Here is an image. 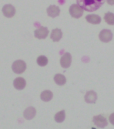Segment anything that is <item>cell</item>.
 Listing matches in <instances>:
<instances>
[{"mask_svg":"<svg viewBox=\"0 0 114 129\" xmlns=\"http://www.w3.org/2000/svg\"><path fill=\"white\" fill-rule=\"evenodd\" d=\"M77 4L83 10L92 12L101 7L105 0H76Z\"/></svg>","mask_w":114,"mask_h":129,"instance_id":"cell-1","label":"cell"},{"mask_svg":"<svg viewBox=\"0 0 114 129\" xmlns=\"http://www.w3.org/2000/svg\"><path fill=\"white\" fill-rule=\"evenodd\" d=\"M12 70L15 73L18 74H22L26 70V64L23 60H16L12 65Z\"/></svg>","mask_w":114,"mask_h":129,"instance_id":"cell-2","label":"cell"},{"mask_svg":"<svg viewBox=\"0 0 114 129\" xmlns=\"http://www.w3.org/2000/svg\"><path fill=\"white\" fill-rule=\"evenodd\" d=\"M70 14L72 17L78 19L83 15V10L78 4H73L70 6Z\"/></svg>","mask_w":114,"mask_h":129,"instance_id":"cell-3","label":"cell"},{"mask_svg":"<svg viewBox=\"0 0 114 129\" xmlns=\"http://www.w3.org/2000/svg\"><path fill=\"white\" fill-rule=\"evenodd\" d=\"M99 38L101 42L105 43H107L110 42L113 38L112 32L109 29H103L102 31L99 33Z\"/></svg>","mask_w":114,"mask_h":129,"instance_id":"cell-4","label":"cell"},{"mask_svg":"<svg viewBox=\"0 0 114 129\" xmlns=\"http://www.w3.org/2000/svg\"><path fill=\"white\" fill-rule=\"evenodd\" d=\"M93 122L97 127L101 128H103L107 125V121L106 118L103 117L102 115L95 116L93 118Z\"/></svg>","mask_w":114,"mask_h":129,"instance_id":"cell-5","label":"cell"},{"mask_svg":"<svg viewBox=\"0 0 114 129\" xmlns=\"http://www.w3.org/2000/svg\"><path fill=\"white\" fill-rule=\"evenodd\" d=\"M60 64L64 68H68L72 64V56L70 53L66 52V54L63 55L61 60H60Z\"/></svg>","mask_w":114,"mask_h":129,"instance_id":"cell-6","label":"cell"},{"mask_svg":"<svg viewBox=\"0 0 114 129\" xmlns=\"http://www.w3.org/2000/svg\"><path fill=\"white\" fill-rule=\"evenodd\" d=\"M2 12L6 17H12L16 14V9L11 4H7L3 7Z\"/></svg>","mask_w":114,"mask_h":129,"instance_id":"cell-7","label":"cell"},{"mask_svg":"<svg viewBox=\"0 0 114 129\" xmlns=\"http://www.w3.org/2000/svg\"><path fill=\"white\" fill-rule=\"evenodd\" d=\"M48 29L46 27H43V26L35 30V32H34L35 38L37 39H39V40L46 38L47 36H48Z\"/></svg>","mask_w":114,"mask_h":129,"instance_id":"cell-8","label":"cell"},{"mask_svg":"<svg viewBox=\"0 0 114 129\" xmlns=\"http://www.w3.org/2000/svg\"><path fill=\"white\" fill-rule=\"evenodd\" d=\"M97 99V95L96 92L93 90L89 91L86 93L85 96V102L89 104H93L96 102Z\"/></svg>","mask_w":114,"mask_h":129,"instance_id":"cell-9","label":"cell"},{"mask_svg":"<svg viewBox=\"0 0 114 129\" xmlns=\"http://www.w3.org/2000/svg\"><path fill=\"white\" fill-rule=\"evenodd\" d=\"M35 114H36V110L34 107H32V106L26 108L23 112L24 118L27 120L33 119V118L35 117Z\"/></svg>","mask_w":114,"mask_h":129,"instance_id":"cell-10","label":"cell"},{"mask_svg":"<svg viewBox=\"0 0 114 129\" xmlns=\"http://www.w3.org/2000/svg\"><path fill=\"white\" fill-rule=\"evenodd\" d=\"M47 13L49 17H55L60 14V9L56 6H50L47 9Z\"/></svg>","mask_w":114,"mask_h":129,"instance_id":"cell-11","label":"cell"},{"mask_svg":"<svg viewBox=\"0 0 114 129\" xmlns=\"http://www.w3.org/2000/svg\"><path fill=\"white\" fill-rule=\"evenodd\" d=\"M14 86L17 90H23L26 86V82L23 78H17L14 80Z\"/></svg>","mask_w":114,"mask_h":129,"instance_id":"cell-12","label":"cell"},{"mask_svg":"<svg viewBox=\"0 0 114 129\" xmlns=\"http://www.w3.org/2000/svg\"><path fill=\"white\" fill-rule=\"evenodd\" d=\"M85 19L88 23H92V24H99L101 21V18L98 15H95V14L87 15L85 17Z\"/></svg>","mask_w":114,"mask_h":129,"instance_id":"cell-13","label":"cell"},{"mask_svg":"<svg viewBox=\"0 0 114 129\" xmlns=\"http://www.w3.org/2000/svg\"><path fill=\"white\" fill-rule=\"evenodd\" d=\"M62 38V31L60 29L55 28L53 29L51 34V39L53 42H59Z\"/></svg>","mask_w":114,"mask_h":129,"instance_id":"cell-14","label":"cell"},{"mask_svg":"<svg viewBox=\"0 0 114 129\" xmlns=\"http://www.w3.org/2000/svg\"><path fill=\"white\" fill-rule=\"evenodd\" d=\"M41 99L44 102H49L53 98V93L50 90H45L41 94Z\"/></svg>","mask_w":114,"mask_h":129,"instance_id":"cell-15","label":"cell"},{"mask_svg":"<svg viewBox=\"0 0 114 129\" xmlns=\"http://www.w3.org/2000/svg\"><path fill=\"white\" fill-rule=\"evenodd\" d=\"M54 81L59 86H63L66 83V78L61 74H57L54 76Z\"/></svg>","mask_w":114,"mask_h":129,"instance_id":"cell-16","label":"cell"},{"mask_svg":"<svg viewBox=\"0 0 114 129\" xmlns=\"http://www.w3.org/2000/svg\"><path fill=\"white\" fill-rule=\"evenodd\" d=\"M66 118V112L65 110H62L60 112H58L55 114V115L54 116L55 120L58 122V123H61L62 122H64Z\"/></svg>","mask_w":114,"mask_h":129,"instance_id":"cell-17","label":"cell"},{"mask_svg":"<svg viewBox=\"0 0 114 129\" xmlns=\"http://www.w3.org/2000/svg\"><path fill=\"white\" fill-rule=\"evenodd\" d=\"M104 19L107 24L111 25H114V14L111 12H107L105 14Z\"/></svg>","mask_w":114,"mask_h":129,"instance_id":"cell-18","label":"cell"},{"mask_svg":"<svg viewBox=\"0 0 114 129\" xmlns=\"http://www.w3.org/2000/svg\"><path fill=\"white\" fill-rule=\"evenodd\" d=\"M37 63L40 66H45L48 63V59L45 56H39L37 59Z\"/></svg>","mask_w":114,"mask_h":129,"instance_id":"cell-19","label":"cell"},{"mask_svg":"<svg viewBox=\"0 0 114 129\" xmlns=\"http://www.w3.org/2000/svg\"><path fill=\"white\" fill-rule=\"evenodd\" d=\"M109 122H110V123L113 125H114V113L111 114L110 116H109Z\"/></svg>","mask_w":114,"mask_h":129,"instance_id":"cell-20","label":"cell"},{"mask_svg":"<svg viewBox=\"0 0 114 129\" xmlns=\"http://www.w3.org/2000/svg\"><path fill=\"white\" fill-rule=\"evenodd\" d=\"M107 2L111 6H113L114 5V0H107Z\"/></svg>","mask_w":114,"mask_h":129,"instance_id":"cell-21","label":"cell"}]
</instances>
